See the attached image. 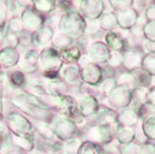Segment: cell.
Masks as SVG:
<instances>
[{"label":"cell","instance_id":"cell-6","mask_svg":"<svg viewBox=\"0 0 155 154\" xmlns=\"http://www.w3.org/2000/svg\"><path fill=\"white\" fill-rule=\"evenodd\" d=\"M111 54L110 49L102 42H96L90 47V57L96 63H106Z\"/></svg>","mask_w":155,"mask_h":154},{"label":"cell","instance_id":"cell-9","mask_svg":"<svg viewBox=\"0 0 155 154\" xmlns=\"http://www.w3.org/2000/svg\"><path fill=\"white\" fill-rule=\"evenodd\" d=\"M117 117L118 113L110 108H104L97 114V122L99 125H110L117 126Z\"/></svg>","mask_w":155,"mask_h":154},{"label":"cell","instance_id":"cell-13","mask_svg":"<svg viewBox=\"0 0 155 154\" xmlns=\"http://www.w3.org/2000/svg\"><path fill=\"white\" fill-rule=\"evenodd\" d=\"M139 120L146 121L149 119H155V106L149 103H145L139 106L136 110Z\"/></svg>","mask_w":155,"mask_h":154},{"label":"cell","instance_id":"cell-16","mask_svg":"<svg viewBox=\"0 0 155 154\" xmlns=\"http://www.w3.org/2000/svg\"><path fill=\"white\" fill-rule=\"evenodd\" d=\"M82 107H83V112H84L85 114L92 115V114H94L98 111L99 104L94 98L86 97L85 99H84L82 103Z\"/></svg>","mask_w":155,"mask_h":154},{"label":"cell","instance_id":"cell-5","mask_svg":"<svg viewBox=\"0 0 155 154\" xmlns=\"http://www.w3.org/2000/svg\"><path fill=\"white\" fill-rule=\"evenodd\" d=\"M105 43L107 47L113 52L124 53L128 49L127 38L123 36L117 31H110L105 34Z\"/></svg>","mask_w":155,"mask_h":154},{"label":"cell","instance_id":"cell-19","mask_svg":"<svg viewBox=\"0 0 155 154\" xmlns=\"http://www.w3.org/2000/svg\"><path fill=\"white\" fill-rule=\"evenodd\" d=\"M143 37L150 42L155 43V22H146L143 28Z\"/></svg>","mask_w":155,"mask_h":154},{"label":"cell","instance_id":"cell-29","mask_svg":"<svg viewBox=\"0 0 155 154\" xmlns=\"http://www.w3.org/2000/svg\"><path fill=\"white\" fill-rule=\"evenodd\" d=\"M153 3H154V5H155V1H154V2H153Z\"/></svg>","mask_w":155,"mask_h":154},{"label":"cell","instance_id":"cell-10","mask_svg":"<svg viewBox=\"0 0 155 154\" xmlns=\"http://www.w3.org/2000/svg\"><path fill=\"white\" fill-rule=\"evenodd\" d=\"M103 77L102 70L99 66L90 64L84 68V78L85 81L91 84H97L100 83Z\"/></svg>","mask_w":155,"mask_h":154},{"label":"cell","instance_id":"cell-2","mask_svg":"<svg viewBox=\"0 0 155 154\" xmlns=\"http://www.w3.org/2000/svg\"><path fill=\"white\" fill-rule=\"evenodd\" d=\"M123 65L127 73H132L142 67L143 51L140 48H128L124 53Z\"/></svg>","mask_w":155,"mask_h":154},{"label":"cell","instance_id":"cell-17","mask_svg":"<svg viewBox=\"0 0 155 154\" xmlns=\"http://www.w3.org/2000/svg\"><path fill=\"white\" fill-rule=\"evenodd\" d=\"M141 125L145 137L150 140H155V119L143 121Z\"/></svg>","mask_w":155,"mask_h":154},{"label":"cell","instance_id":"cell-28","mask_svg":"<svg viewBox=\"0 0 155 154\" xmlns=\"http://www.w3.org/2000/svg\"><path fill=\"white\" fill-rule=\"evenodd\" d=\"M143 48L148 52V53H153L155 52V43L150 42V41H144L143 43Z\"/></svg>","mask_w":155,"mask_h":154},{"label":"cell","instance_id":"cell-8","mask_svg":"<svg viewBox=\"0 0 155 154\" xmlns=\"http://www.w3.org/2000/svg\"><path fill=\"white\" fill-rule=\"evenodd\" d=\"M134 79L135 88L149 89L153 85V76L142 67L131 73Z\"/></svg>","mask_w":155,"mask_h":154},{"label":"cell","instance_id":"cell-15","mask_svg":"<svg viewBox=\"0 0 155 154\" xmlns=\"http://www.w3.org/2000/svg\"><path fill=\"white\" fill-rule=\"evenodd\" d=\"M142 68L155 77V52L147 53L143 55L142 61Z\"/></svg>","mask_w":155,"mask_h":154},{"label":"cell","instance_id":"cell-26","mask_svg":"<svg viewBox=\"0 0 155 154\" xmlns=\"http://www.w3.org/2000/svg\"><path fill=\"white\" fill-rule=\"evenodd\" d=\"M140 154H155V145L150 143H143L141 146Z\"/></svg>","mask_w":155,"mask_h":154},{"label":"cell","instance_id":"cell-12","mask_svg":"<svg viewBox=\"0 0 155 154\" xmlns=\"http://www.w3.org/2000/svg\"><path fill=\"white\" fill-rule=\"evenodd\" d=\"M100 25L102 26L103 29L107 30V31H113L118 26L117 24V18H116V14L112 12H107L104 13L100 20Z\"/></svg>","mask_w":155,"mask_h":154},{"label":"cell","instance_id":"cell-25","mask_svg":"<svg viewBox=\"0 0 155 154\" xmlns=\"http://www.w3.org/2000/svg\"><path fill=\"white\" fill-rule=\"evenodd\" d=\"M144 17L147 22H155V5H149L144 11Z\"/></svg>","mask_w":155,"mask_h":154},{"label":"cell","instance_id":"cell-21","mask_svg":"<svg viewBox=\"0 0 155 154\" xmlns=\"http://www.w3.org/2000/svg\"><path fill=\"white\" fill-rule=\"evenodd\" d=\"M117 82L114 78H106L105 81L103 83L102 89L106 97H109V95L113 93V91L117 87Z\"/></svg>","mask_w":155,"mask_h":154},{"label":"cell","instance_id":"cell-11","mask_svg":"<svg viewBox=\"0 0 155 154\" xmlns=\"http://www.w3.org/2000/svg\"><path fill=\"white\" fill-rule=\"evenodd\" d=\"M115 135L118 142L122 145L134 143V141L135 140L134 129L130 127H117Z\"/></svg>","mask_w":155,"mask_h":154},{"label":"cell","instance_id":"cell-14","mask_svg":"<svg viewBox=\"0 0 155 154\" xmlns=\"http://www.w3.org/2000/svg\"><path fill=\"white\" fill-rule=\"evenodd\" d=\"M147 92H148L147 89H143V88H135L133 90V100L131 103L132 109L136 111L139 106L147 103L146 100Z\"/></svg>","mask_w":155,"mask_h":154},{"label":"cell","instance_id":"cell-23","mask_svg":"<svg viewBox=\"0 0 155 154\" xmlns=\"http://www.w3.org/2000/svg\"><path fill=\"white\" fill-rule=\"evenodd\" d=\"M123 59L124 55L122 53L118 52H111L108 63L111 67H119L121 64H123Z\"/></svg>","mask_w":155,"mask_h":154},{"label":"cell","instance_id":"cell-20","mask_svg":"<svg viewBox=\"0 0 155 154\" xmlns=\"http://www.w3.org/2000/svg\"><path fill=\"white\" fill-rule=\"evenodd\" d=\"M109 3L111 4V6L113 7V9L117 12L126 10L128 8L133 7V5H134L133 0H120V1L113 0V1H109Z\"/></svg>","mask_w":155,"mask_h":154},{"label":"cell","instance_id":"cell-18","mask_svg":"<svg viewBox=\"0 0 155 154\" xmlns=\"http://www.w3.org/2000/svg\"><path fill=\"white\" fill-rule=\"evenodd\" d=\"M117 82L118 85H124L129 87L132 91L134 89H135V85H134V76L131 73H123L122 74H120L118 76L117 79H115Z\"/></svg>","mask_w":155,"mask_h":154},{"label":"cell","instance_id":"cell-1","mask_svg":"<svg viewBox=\"0 0 155 154\" xmlns=\"http://www.w3.org/2000/svg\"><path fill=\"white\" fill-rule=\"evenodd\" d=\"M109 103L113 108L125 109L132 103L133 91L124 85H117L108 97Z\"/></svg>","mask_w":155,"mask_h":154},{"label":"cell","instance_id":"cell-27","mask_svg":"<svg viewBox=\"0 0 155 154\" xmlns=\"http://www.w3.org/2000/svg\"><path fill=\"white\" fill-rule=\"evenodd\" d=\"M146 100H147V103L155 106V84L152 85L148 89V92L146 94Z\"/></svg>","mask_w":155,"mask_h":154},{"label":"cell","instance_id":"cell-7","mask_svg":"<svg viewBox=\"0 0 155 154\" xmlns=\"http://www.w3.org/2000/svg\"><path fill=\"white\" fill-rule=\"evenodd\" d=\"M139 123V117L136 111L132 108L124 109L121 113H118L117 127H130L136 126Z\"/></svg>","mask_w":155,"mask_h":154},{"label":"cell","instance_id":"cell-24","mask_svg":"<svg viewBox=\"0 0 155 154\" xmlns=\"http://www.w3.org/2000/svg\"><path fill=\"white\" fill-rule=\"evenodd\" d=\"M80 154H99V152L94 144L91 143H87L81 149Z\"/></svg>","mask_w":155,"mask_h":154},{"label":"cell","instance_id":"cell-22","mask_svg":"<svg viewBox=\"0 0 155 154\" xmlns=\"http://www.w3.org/2000/svg\"><path fill=\"white\" fill-rule=\"evenodd\" d=\"M140 150L141 147L137 143H131L120 147V154H140Z\"/></svg>","mask_w":155,"mask_h":154},{"label":"cell","instance_id":"cell-3","mask_svg":"<svg viewBox=\"0 0 155 154\" xmlns=\"http://www.w3.org/2000/svg\"><path fill=\"white\" fill-rule=\"evenodd\" d=\"M116 133V128L110 125H99L94 127L90 132V138L100 143L108 144L110 143Z\"/></svg>","mask_w":155,"mask_h":154},{"label":"cell","instance_id":"cell-4","mask_svg":"<svg viewBox=\"0 0 155 154\" xmlns=\"http://www.w3.org/2000/svg\"><path fill=\"white\" fill-rule=\"evenodd\" d=\"M139 16L140 14L134 8L131 7L116 14L117 24L120 29L124 31H130L136 25Z\"/></svg>","mask_w":155,"mask_h":154}]
</instances>
